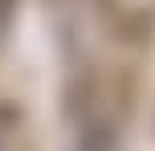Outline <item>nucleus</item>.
I'll list each match as a JSON object with an SVG mask.
<instances>
[{"instance_id":"1","label":"nucleus","mask_w":155,"mask_h":151,"mask_svg":"<svg viewBox=\"0 0 155 151\" xmlns=\"http://www.w3.org/2000/svg\"><path fill=\"white\" fill-rule=\"evenodd\" d=\"M8 4H12V0H0V29H4V21H8Z\"/></svg>"}]
</instances>
